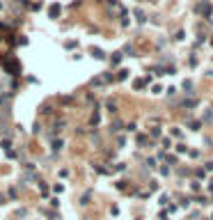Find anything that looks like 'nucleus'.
Wrapping results in <instances>:
<instances>
[{
  "instance_id": "7",
  "label": "nucleus",
  "mask_w": 213,
  "mask_h": 220,
  "mask_svg": "<svg viewBox=\"0 0 213 220\" xmlns=\"http://www.w3.org/2000/svg\"><path fill=\"white\" fill-rule=\"evenodd\" d=\"M199 126H202L199 122H190V128H192V131H199Z\"/></svg>"
},
{
  "instance_id": "9",
  "label": "nucleus",
  "mask_w": 213,
  "mask_h": 220,
  "mask_svg": "<svg viewBox=\"0 0 213 220\" xmlns=\"http://www.w3.org/2000/svg\"><path fill=\"white\" fill-rule=\"evenodd\" d=\"M211 44H213V37H211Z\"/></svg>"
},
{
  "instance_id": "1",
  "label": "nucleus",
  "mask_w": 213,
  "mask_h": 220,
  "mask_svg": "<svg viewBox=\"0 0 213 220\" xmlns=\"http://www.w3.org/2000/svg\"><path fill=\"white\" fill-rule=\"evenodd\" d=\"M195 12H197V14L208 16V14H211V5H208V2H202V5H197V7H195Z\"/></svg>"
},
{
  "instance_id": "3",
  "label": "nucleus",
  "mask_w": 213,
  "mask_h": 220,
  "mask_svg": "<svg viewBox=\"0 0 213 220\" xmlns=\"http://www.w3.org/2000/svg\"><path fill=\"white\" fill-rule=\"evenodd\" d=\"M92 55H94L96 60H105V53L101 51V48H92Z\"/></svg>"
},
{
  "instance_id": "4",
  "label": "nucleus",
  "mask_w": 213,
  "mask_h": 220,
  "mask_svg": "<svg viewBox=\"0 0 213 220\" xmlns=\"http://www.w3.org/2000/svg\"><path fill=\"white\" fill-rule=\"evenodd\" d=\"M135 16H138V21H140V23L147 21V18H145V12H140V9H135Z\"/></svg>"
},
{
  "instance_id": "2",
  "label": "nucleus",
  "mask_w": 213,
  "mask_h": 220,
  "mask_svg": "<svg viewBox=\"0 0 213 220\" xmlns=\"http://www.w3.org/2000/svg\"><path fill=\"white\" fill-rule=\"evenodd\" d=\"M48 16H51V18H57V16H60V5H51L48 7Z\"/></svg>"
},
{
  "instance_id": "8",
  "label": "nucleus",
  "mask_w": 213,
  "mask_h": 220,
  "mask_svg": "<svg viewBox=\"0 0 213 220\" xmlns=\"http://www.w3.org/2000/svg\"><path fill=\"white\" fill-rule=\"evenodd\" d=\"M183 89H188V94H190V89H192V83H190V80H186V83H183Z\"/></svg>"
},
{
  "instance_id": "5",
  "label": "nucleus",
  "mask_w": 213,
  "mask_h": 220,
  "mask_svg": "<svg viewBox=\"0 0 213 220\" xmlns=\"http://www.w3.org/2000/svg\"><path fill=\"white\" fill-rule=\"evenodd\" d=\"M117 78H119V80H126V78H128V71H126V69H121V71L117 73Z\"/></svg>"
},
{
  "instance_id": "6",
  "label": "nucleus",
  "mask_w": 213,
  "mask_h": 220,
  "mask_svg": "<svg viewBox=\"0 0 213 220\" xmlns=\"http://www.w3.org/2000/svg\"><path fill=\"white\" fill-rule=\"evenodd\" d=\"M121 60V53H112V64H119Z\"/></svg>"
}]
</instances>
